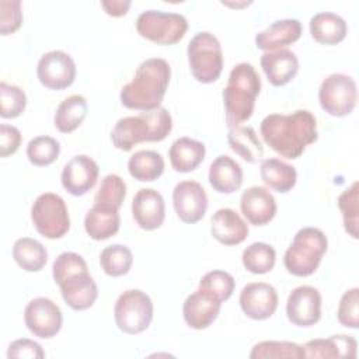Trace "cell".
I'll return each mask as SVG.
<instances>
[{
    "label": "cell",
    "mask_w": 359,
    "mask_h": 359,
    "mask_svg": "<svg viewBox=\"0 0 359 359\" xmlns=\"http://www.w3.org/2000/svg\"><path fill=\"white\" fill-rule=\"evenodd\" d=\"M358 303H359V289L352 287L346 290L338 304V321L346 327L356 330L359 327V311H358Z\"/></svg>",
    "instance_id": "42"
},
{
    "label": "cell",
    "mask_w": 359,
    "mask_h": 359,
    "mask_svg": "<svg viewBox=\"0 0 359 359\" xmlns=\"http://www.w3.org/2000/svg\"><path fill=\"white\" fill-rule=\"evenodd\" d=\"M306 358H356L358 342L351 335L317 338L303 345Z\"/></svg>",
    "instance_id": "26"
},
{
    "label": "cell",
    "mask_w": 359,
    "mask_h": 359,
    "mask_svg": "<svg viewBox=\"0 0 359 359\" xmlns=\"http://www.w3.org/2000/svg\"><path fill=\"white\" fill-rule=\"evenodd\" d=\"M24 321L34 337L49 339L60 331L63 316L59 306L50 299L35 297L24 310Z\"/></svg>",
    "instance_id": "12"
},
{
    "label": "cell",
    "mask_w": 359,
    "mask_h": 359,
    "mask_svg": "<svg viewBox=\"0 0 359 359\" xmlns=\"http://www.w3.org/2000/svg\"><path fill=\"white\" fill-rule=\"evenodd\" d=\"M172 129V118L168 109L160 107L140 112L136 116L121 118L112 132V144L122 151H129L143 142H161Z\"/></svg>",
    "instance_id": "5"
},
{
    "label": "cell",
    "mask_w": 359,
    "mask_h": 359,
    "mask_svg": "<svg viewBox=\"0 0 359 359\" xmlns=\"http://www.w3.org/2000/svg\"><path fill=\"white\" fill-rule=\"evenodd\" d=\"M259 91L261 77L251 63L243 62L231 69L222 94L229 128L238 126L251 118Z\"/></svg>",
    "instance_id": "4"
},
{
    "label": "cell",
    "mask_w": 359,
    "mask_h": 359,
    "mask_svg": "<svg viewBox=\"0 0 359 359\" xmlns=\"http://www.w3.org/2000/svg\"><path fill=\"white\" fill-rule=\"evenodd\" d=\"M132 215L143 230L158 229L165 217V205L161 194L153 188H142L132 201Z\"/></svg>",
    "instance_id": "19"
},
{
    "label": "cell",
    "mask_w": 359,
    "mask_h": 359,
    "mask_svg": "<svg viewBox=\"0 0 359 359\" xmlns=\"http://www.w3.org/2000/svg\"><path fill=\"white\" fill-rule=\"evenodd\" d=\"M88 112L87 101L80 94H73L65 98L53 116L55 128L62 133L74 132L86 119Z\"/></svg>",
    "instance_id": "30"
},
{
    "label": "cell",
    "mask_w": 359,
    "mask_h": 359,
    "mask_svg": "<svg viewBox=\"0 0 359 359\" xmlns=\"http://www.w3.org/2000/svg\"><path fill=\"white\" fill-rule=\"evenodd\" d=\"M359 184L355 181L349 188H346L338 196V206L342 212V222L345 231L352 237L358 238V224H359Z\"/></svg>",
    "instance_id": "37"
},
{
    "label": "cell",
    "mask_w": 359,
    "mask_h": 359,
    "mask_svg": "<svg viewBox=\"0 0 359 359\" xmlns=\"http://www.w3.org/2000/svg\"><path fill=\"white\" fill-rule=\"evenodd\" d=\"M210 233L213 238L224 245H237L248 236V226L243 217L230 208L215 212L210 220Z\"/></svg>",
    "instance_id": "22"
},
{
    "label": "cell",
    "mask_w": 359,
    "mask_h": 359,
    "mask_svg": "<svg viewBox=\"0 0 359 359\" xmlns=\"http://www.w3.org/2000/svg\"><path fill=\"white\" fill-rule=\"evenodd\" d=\"M52 275L55 283L60 287L65 303L70 309L83 311L95 303L98 287L81 255L67 251L59 254L53 261Z\"/></svg>",
    "instance_id": "3"
},
{
    "label": "cell",
    "mask_w": 359,
    "mask_h": 359,
    "mask_svg": "<svg viewBox=\"0 0 359 359\" xmlns=\"http://www.w3.org/2000/svg\"><path fill=\"white\" fill-rule=\"evenodd\" d=\"M21 144V132L18 128L7 123L0 125V156L8 157L14 154Z\"/></svg>",
    "instance_id": "45"
},
{
    "label": "cell",
    "mask_w": 359,
    "mask_h": 359,
    "mask_svg": "<svg viewBox=\"0 0 359 359\" xmlns=\"http://www.w3.org/2000/svg\"><path fill=\"white\" fill-rule=\"evenodd\" d=\"M98 164L86 154L72 157L63 167L60 180L63 188L73 196L86 195L98 180Z\"/></svg>",
    "instance_id": "17"
},
{
    "label": "cell",
    "mask_w": 359,
    "mask_h": 359,
    "mask_svg": "<svg viewBox=\"0 0 359 359\" xmlns=\"http://www.w3.org/2000/svg\"><path fill=\"white\" fill-rule=\"evenodd\" d=\"M22 24L20 0H0V34H14Z\"/></svg>",
    "instance_id": "43"
},
{
    "label": "cell",
    "mask_w": 359,
    "mask_h": 359,
    "mask_svg": "<svg viewBox=\"0 0 359 359\" xmlns=\"http://www.w3.org/2000/svg\"><path fill=\"white\" fill-rule=\"evenodd\" d=\"M172 205L180 220L189 224L198 223L208 209L206 191L196 181H181L174 187Z\"/></svg>",
    "instance_id": "14"
},
{
    "label": "cell",
    "mask_w": 359,
    "mask_h": 359,
    "mask_svg": "<svg viewBox=\"0 0 359 359\" xmlns=\"http://www.w3.org/2000/svg\"><path fill=\"white\" fill-rule=\"evenodd\" d=\"M240 307L252 320H266L278 309L276 289L265 282H251L240 292Z\"/></svg>",
    "instance_id": "16"
},
{
    "label": "cell",
    "mask_w": 359,
    "mask_h": 359,
    "mask_svg": "<svg viewBox=\"0 0 359 359\" xmlns=\"http://www.w3.org/2000/svg\"><path fill=\"white\" fill-rule=\"evenodd\" d=\"M36 76L46 88L65 90L76 79V63L69 53L50 50L41 56L36 66Z\"/></svg>",
    "instance_id": "13"
},
{
    "label": "cell",
    "mask_w": 359,
    "mask_h": 359,
    "mask_svg": "<svg viewBox=\"0 0 359 359\" xmlns=\"http://www.w3.org/2000/svg\"><path fill=\"white\" fill-rule=\"evenodd\" d=\"M220 306L222 302L217 297L198 287L184 302V320L189 328L205 330L217 318Z\"/></svg>",
    "instance_id": "18"
},
{
    "label": "cell",
    "mask_w": 359,
    "mask_h": 359,
    "mask_svg": "<svg viewBox=\"0 0 359 359\" xmlns=\"http://www.w3.org/2000/svg\"><path fill=\"white\" fill-rule=\"evenodd\" d=\"M328 247L325 234L317 227H303L285 252L283 264L289 273L294 276L313 275Z\"/></svg>",
    "instance_id": "6"
},
{
    "label": "cell",
    "mask_w": 359,
    "mask_h": 359,
    "mask_svg": "<svg viewBox=\"0 0 359 359\" xmlns=\"http://www.w3.org/2000/svg\"><path fill=\"white\" fill-rule=\"evenodd\" d=\"M13 258L24 271L38 272L45 266L48 261V252L42 243L38 240L31 237H21L13 245Z\"/></svg>",
    "instance_id": "33"
},
{
    "label": "cell",
    "mask_w": 359,
    "mask_h": 359,
    "mask_svg": "<svg viewBox=\"0 0 359 359\" xmlns=\"http://www.w3.org/2000/svg\"><path fill=\"white\" fill-rule=\"evenodd\" d=\"M244 268L255 275H264L273 269L276 261V252L272 245L266 243H252L244 251L241 257Z\"/></svg>",
    "instance_id": "34"
},
{
    "label": "cell",
    "mask_w": 359,
    "mask_h": 359,
    "mask_svg": "<svg viewBox=\"0 0 359 359\" xmlns=\"http://www.w3.org/2000/svg\"><path fill=\"white\" fill-rule=\"evenodd\" d=\"M0 116L4 119H13L20 116L27 105V95L18 87L7 84L6 81L0 83Z\"/></svg>",
    "instance_id": "40"
},
{
    "label": "cell",
    "mask_w": 359,
    "mask_h": 359,
    "mask_svg": "<svg viewBox=\"0 0 359 359\" xmlns=\"http://www.w3.org/2000/svg\"><path fill=\"white\" fill-rule=\"evenodd\" d=\"M240 209L251 224L265 226L275 217L276 201L266 188L254 185L241 194Z\"/></svg>",
    "instance_id": "20"
},
{
    "label": "cell",
    "mask_w": 359,
    "mask_h": 359,
    "mask_svg": "<svg viewBox=\"0 0 359 359\" xmlns=\"http://www.w3.org/2000/svg\"><path fill=\"white\" fill-rule=\"evenodd\" d=\"M164 158L154 150H139L128 161L129 174L140 182H151L164 172Z\"/></svg>",
    "instance_id": "32"
},
{
    "label": "cell",
    "mask_w": 359,
    "mask_h": 359,
    "mask_svg": "<svg viewBox=\"0 0 359 359\" xmlns=\"http://www.w3.org/2000/svg\"><path fill=\"white\" fill-rule=\"evenodd\" d=\"M209 184L219 194H233L243 184L241 165L230 156H217L209 167Z\"/></svg>",
    "instance_id": "25"
},
{
    "label": "cell",
    "mask_w": 359,
    "mask_h": 359,
    "mask_svg": "<svg viewBox=\"0 0 359 359\" xmlns=\"http://www.w3.org/2000/svg\"><path fill=\"white\" fill-rule=\"evenodd\" d=\"M261 180L269 188L286 194L297 181V172L293 165L282 161L280 158H265L259 165Z\"/></svg>",
    "instance_id": "31"
},
{
    "label": "cell",
    "mask_w": 359,
    "mask_h": 359,
    "mask_svg": "<svg viewBox=\"0 0 359 359\" xmlns=\"http://www.w3.org/2000/svg\"><path fill=\"white\" fill-rule=\"evenodd\" d=\"M318 101L321 108L331 116L349 115L358 101L355 80L344 73L327 76L318 88Z\"/></svg>",
    "instance_id": "11"
},
{
    "label": "cell",
    "mask_w": 359,
    "mask_h": 359,
    "mask_svg": "<svg viewBox=\"0 0 359 359\" xmlns=\"http://www.w3.org/2000/svg\"><path fill=\"white\" fill-rule=\"evenodd\" d=\"M31 220L35 230L49 238H60L70 229V217L63 198L53 192L41 194L31 206Z\"/></svg>",
    "instance_id": "8"
},
{
    "label": "cell",
    "mask_w": 359,
    "mask_h": 359,
    "mask_svg": "<svg viewBox=\"0 0 359 359\" xmlns=\"http://www.w3.org/2000/svg\"><path fill=\"white\" fill-rule=\"evenodd\" d=\"M302 35V24L296 18H283L272 22L266 29L255 35L258 49L272 52L285 49V46L296 42Z\"/></svg>",
    "instance_id": "23"
},
{
    "label": "cell",
    "mask_w": 359,
    "mask_h": 359,
    "mask_svg": "<svg viewBox=\"0 0 359 359\" xmlns=\"http://www.w3.org/2000/svg\"><path fill=\"white\" fill-rule=\"evenodd\" d=\"M132 264V251L123 244L108 245L100 254V265L102 271L112 278L126 275L130 271Z\"/></svg>",
    "instance_id": "35"
},
{
    "label": "cell",
    "mask_w": 359,
    "mask_h": 359,
    "mask_svg": "<svg viewBox=\"0 0 359 359\" xmlns=\"http://www.w3.org/2000/svg\"><path fill=\"white\" fill-rule=\"evenodd\" d=\"M251 359H272V358H287L302 359L306 358L303 345L289 341H261L255 344L250 352Z\"/></svg>",
    "instance_id": "36"
},
{
    "label": "cell",
    "mask_w": 359,
    "mask_h": 359,
    "mask_svg": "<svg viewBox=\"0 0 359 359\" xmlns=\"http://www.w3.org/2000/svg\"><path fill=\"white\" fill-rule=\"evenodd\" d=\"M259 63L268 81L275 87L287 84L299 72V59L296 53L286 48L265 52L261 56Z\"/></svg>",
    "instance_id": "21"
},
{
    "label": "cell",
    "mask_w": 359,
    "mask_h": 359,
    "mask_svg": "<svg viewBox=\"0 0 359 359\" xmlns=\"http://www.w3.org/2000/svg\"><path fill=\"white\" fill-rule=\"evenodd\" d=\"M264 142L285 158H297L318 137L317 119L307 109L292 114H269L259 126Z\"/></svg>",
    "instance_id": "1"
},
{
    "label": "cell",
    "mask_w": 359,
    "mask_h": 359,
    "mask_svg": "<svg viewBox=\"0 0 359 359\" xmlns=\"http://www.w3.org/2000/svg\"><path fill=\"white\" fill-rule=\"evenodd\" d=\"M126 196V184L116 174H108L102 178L94 196V203H101L119 209Z\"/></svg>",
    "instance_id": "39"
},
{
    "label": "cell",
    "mask_w": 359,
    "mask_h": 359,
    "mask_svg": "<svg viewBox=\"0 0 359 359\" xmlns=\"http://www.w3.org/2000/svg\"><path fill=\"white\" fill-rule=\"evenodd\" d=\"M286 316L297 327H310L321 318V294L309 285L294 287L286 302Z\"/></svg>",
    "instance_id": "15"
},
{
    "label": "cell",
    "mask_w": 359,
    "mask_h": 359,
    "mask_svg": "<svg viewBox=\"0 0 359 359\" xmlns=\"http://www.w3.org/2000/svg\"><path fill=\"white\" fill-rule=\"evenodd\" d=\"M171 67L161 57L143 60L133 79L121 88V104L129 109L153 111L160 108L170 84Z\"/></svg>",
    "instance_id": "2"
},
{
    "label": "cell",
    "mask_w": 359,
    "mask_h": 359,
    "mask_svg": "<svg viewBox=\"0 0 359 359\" xmlns=\"http://www.w3.org/2000/svg\"><path fill=\"white\" fill-rule=\"evenodd\" d=\"M187 29L188 21L178 13L146 10L136 20L137 34L157 45H174L180 42Z\"/></svg>",
    "instance_id": "9"
},
{
    "label": "cell",
    "mask_w": 359,
    "mask_h": 359,
    "mask_svg": "<svg viewBox=\"0 0 359 359\" xmlns=\"http://www.w3.org/2000/svg\"><path fill=\"white\" fill-rule=\"evenodd\" d=\"M227 142L230 149L247 163H257L264 156V146L252 126L229 128Z\"/></svg>",
    "instance_id": "29"
},
{
    "label": "cell",
    "mask_w": 359,
    "mask_h": 359,
    "mask_svg": "<svg viewBox=\"0 0 359 359\" xmlns=\"http://www.w3.org/2000/svg\"><path fill=\"white\" fill-rule=\"evenodd\" d=\"M101 6L108 15L122 17L128 13V10L130 7V1L129 0H125V1L123 0H102Z\"/></svg>",
    "instance_id": "46"
},
{
    "label": "cell",
    "mask_w": 359,
    "mask_h": 359,
    "mask_svg": "<svg viewBox=\"0 0 359 359\" xmlns=\"http://www.w3.org/2000/svg\"><path fill=\"white\" fill-rule=\"evenodd\" d=\"M234 278L229 272L220 269H215L205 273L199 280V287L212 293L222 303L230 299V296L234 292Z\"/></svg>",
    "instance_id": "41"
},
{
    "label": "cell",
    "mask_w": 359,
    "mask_h": 359,
    "mask_svg": "<svg viewBox=\"0 0 359 359\" xmlns=\"http://www.w3.org/2000/svg\"><path fill=\"white\" fill-rule=\"evenodd\" d=\"M205 154V144L187 136L177 139L168 150L171 167L178 172H191L198 168V165L203 161Z\"/></svg>",
    "instance_id": "28"
},
{
    "label": "cell",
    "mask_w": 359,
    "mask_h": 359,
    "mask_svg": "<svg viewBox=\"0 0 359 359\" xmlns=\"http://www.w3.org/2000/svg\"><path fill=\"white\" fill-rule=\"evenodd\" d=\"M60 153V144L50 136H36L28 142L27 157L31 164L45 167L55 163Z\"/></svg>",
    "instance_id": "38"
},
{
    "label": "cell",
    "mask_w": 359,
    "mask_h": 359,
    "mask_svg": "<svg viewBox=\"0 0 359 359\" xmlns=\"http://www.w3.org/2000/svg\"><path fill=\"white\" fill-rule=\"evenodd\" d=\"M310 34L313 39L323 45H337L342 42L348 34L345 20L331 11H321L310 18Z\"/></svg>",
    "instance_id": "27"
},
{
    "label": "cell",
    "mask_w": 359,
    "mask_h": 359,
    "mask_svg": "<svg viewBox=\"0 0 359 359\" xmlns=\"http://www.w3.org/2000/svg\"><path fill=\"white\" fill-rule=\"evenodd\" d=\"M192 76L203 84L216 81L223 70V52L219 39L208 32H198L187 48Z\"/></svg>",
    "instance_id": "7"
},
{
    "label": "cell",
    "mask_w": 359,
    "mask_h": 359,
    "mask_svg": "<svg viewBox=\"0 0 359 359\" xmlns=\"http://www.w3.org/2000/svg\"><path fill=\"white\" fill-rule=\"evenodd\" d=\"M7 358H29V359H42L45 358V352L42 346L28 338L15 339L8 345Z\"/></svg>",
    "instance_id": "44"
},
{
    "label": "cell",
    "mask_w": 359,
    "mask_h": 359,
    "mask_svg": "<svg viewBox=\"0 0 359 359\" xmlns=\"http://www.w3.org/2000/svg\"><path fill=\"white\" fill-rule=\"evenodd\" d=\"M121 226L119 209L94 203L91 209L86 213L84 217V229L90 238L102 241L115 236Z\"/></svg>",
    "instance_id": "24"
},
{
    "label": "cell",
    "mask_w": 359,
    "mask_h": 359,
    "mask_svg": "<svg viewBox=\"0 0 359 359\" xmlns=\"http://www.w3.org/2000/svg\"><path fill=\"white\" fill-rule=\"evenodd\" d=\"M116 327L125 334H140L153 320V303L149 294L129 289L119 294L114 307Z\"/></svg>",
    "instance_id": "10"
}]
</instances>
